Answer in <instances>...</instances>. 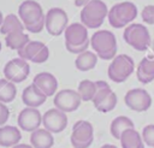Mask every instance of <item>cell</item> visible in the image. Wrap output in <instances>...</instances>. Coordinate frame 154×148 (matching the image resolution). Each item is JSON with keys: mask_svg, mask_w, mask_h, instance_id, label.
Wrapping results in <instances>:
<instances>
[{"mask_svg": "<svg viewBox=\"0 0 154 148\" xmlns=\"http://www.w3.org/2000/svg\"><path fill=\"white\" fill-rule=\"evenodd\" d=\"M91 49L102 60H112L117 55V39L109 30H97L90 37Z\"/></svg>", "mask_w": 154, "mask_h": 148, "instance_id": "1", "label": "cell"}, {"mask_svg": "<svg viewBox=\"0 0 154 148\" xmlns=\"http://www.w3.org/2000/svg\"><path fill=\"white\" fill-rule=\"evenodd\" d=\"M137 7L131 1H122L114 4L108 10V23L111 26L116 29L125 28L129 24L134 22V19L137 17Z\"/></svg>", "mask_w": 154, "mask_h": 148, "instance_id": "2", "label": "cell"}, {"mask_svg": "<svg viewBox=\"0 0 154 148\" xmlns=\"http://www.w3.org/2000/svg\"><path fill=\"white\" fill-rule=\"evenodd\" d=\"M108 14L107 5L102 0H91L82 7L81 11V23L88 29H96L105 22Z\"/></svg>", "mask_w": 154, "mask_h": 148, "instance_id": "3", "label": "cell"}, {"mask_svg": "<svg viewBox=\"0 0 154 148\" xmlns=\"http://www.w3.org/2000/svg\"><path fill=\"white\" fill-rule=\"evenodd\" d=\"M123 39L130 47L138 52H146L152 46L149 30L146 25L140 23H131L125 26Z\"/></svg>", "mask_w": 154, "mask_h": 148, "instance_id": "4", "label": "cell"}, {"mask_svg": "<svg viewBox=\"0 0 154 148\" xmlns=\"http://www.w3.org/2000/svg\"><path fill=\"white\" fill-rule=\"evenodd\" d=\"M134 70H135V63L130 55L117 54L108 65L107 75L112 82L123 83L132 75Z\"/></svg>", "mask_w": 154, "mask_h": 148, "instance_id": "5", "label": "cell"}, {"mask_svg": "<svg viewBox=\"0 0 154 148\" xmlns=\"http://www.w3.org/2000/svg\"><path fill=\"white\" fill-rule=\"evenodd\" d=\"M46 30L52 36L61 35L69 25V17L61 7H52L45 14Z\"/></svg>", "mask_w": 154, "mask_h": 148, "instance_id": "6", "label": "cell"}, {"mask_svg": "<svg viewBox=\"0 0 154 148\" xmlns=\"http://www.w3.org/2000/svg\"><path fill=\"white\" fill-rule=\"evenodd\" d=\"M70 140L73 148H89L94 140V128L91 123L88 120H77L73 124Z\"/></svg>", "mask_w": 154, "mask_h": 148, "instance_id": "7", "label": "cell"}, {"mask_svg": "<svg viewBox=\"0 0 154 148\" xmlns=\"http://www.w3.org/2000/svg\"><path fill=\"white\" fill-rule=\"evenodd\" d=\"M30 73V65L22 58H14L8 60L4 66V76L12 83H20L28 78Z\"/></svg>", "mask_w": 154, "mask_h": 148, "instance_id": "8", "label": "cell"}, {"mask_svg": "<svg viewBox=\"0 0 154 148\" xmlns=\"http://www.w3.org/2000/svg\"><path fill=\"white\" fill-rule=\"evenodd\" d=\"M124 102L135 112H146L152 106V96L146 89L134 88L128 90L124 96Z\"/></svg>", "mask_w": 154, "mask_h": 148, "instance_id": "9", "label": "cell"}, {"mask_svg": "<svg viewBox=\"0 0 154 148\" xmlns=\"http://www.w3.org/2000/svg\"><path fill=\"white\" fill-rule=\"evenodd\" d=\"M53 102H54L55 108L65 113H69V112H75L76 109H78V107L81 106L82 99L77 90L63 89L55 93Z\"/></svg>", "mask_w": 154, "mask_h": 148, "instance_id": "10", "label": "cell"}, {"mask_svg": "<svg viewBox=\"0 0 154 148\" xmlns=\"http://www.w3.org/2000/svg\"><path fill=\"white\" fill-rule=\"evenodd\" d=\"M18 17L24 24V28L37 23L45 17L42 6L35 0H24L18 7Z\"/></svg>", "mask_w": 154, "mask_h": 148, "instance_id": "11", "label": "cell"}, {"mask_svg": "<svg viewBox=\"0 0 154 148\" xmlns=\"http://www.w3.org/2000/svg\"><path fill=\"white\" fill-rule=\"evenodd\" d=\"M42 125L52 134H59L67 126L66 113L58 108H49L42 116Z\"/></svg>", "mask_w": 154, "mask_h": 148, "instance_id": "12", "label": "cell"}, {"mask_svg": "<svg viewBox=\"0 0 154 148\" xmlns=\"http://www.w3.org/2000/svg\"><path fill=\"white\" fill-rule=\"evenodd\" d=\"M19 129L26 132H32L37 130L42 124V114L37 108L34 107H25L23 108L17 119Z\"/></svg>", "mask_w": 154, "mask_h": 148, "instance_id": "13", "label": "cell"}, {"mask_svg": "<svg viewBox=\"0 0 154 148\" xmlns=\"http://www.w3.org/2000/svg\"><path fill=\"white\" fill-rule=\"evenodd\" d=\"M65 46L76 47L82 46L90 41L88 36V28L82 23H72L69 24L64 31Z\"/></svg>", "mask_w": 154, "mask_h": 148, "instance_id": "14", "label": "cell"}, {"mask_svg": "<svg viewBox=\"0 0 154 148\" xmlns=\"http://www.w3.org/2000/svg\"><path fill=\"white\" fill-rule=\"evenodd\" d=\"M32 83L48 97V96H53L57 93L58 89V81L55 78V76L51 72H40L37 75H35Z\"/></svg>", "mask_w": 154, "mask_h": 148, "instance_id": "15", "label": "cell"}, {"mask_svg": "<svg viewBox=\"0 0 154 148\" xmlns=\"http://www.w3.org/2000/svg\"><path fill=\"white\" fill-rule=\"evenodd\" d=\"M46 99H47V96L34 83L25 87L22 93V101L26 107L37 108L46 102Z\"/></svg>", "mask_w": 154, "mask_h": 148, "instance_id": "16", "label": "cell"}, {"mask_svg": "<svg viewBox=\"0 0 154 148\" xmlns=\"http://www.w3.org/2000/svg\"><path fill=\"white\" fill-rule=\"evenodd\" d=\"M136 77L143 84L154 81V54L146 55L141 59L136 69Z\"/></svg>", "mask_w": 154, "mask_h": 148, "instance_id": "17", "label": "cell"}, {"mask_svg": "<svg viewBox=\"0 0 154 148\" xmlns=\"http://www.w3.org/2000/svg\"><path fill=\"white\" fill-rule=\"evenodd\" d=\"M22 138L20 130L13 125H2L0 126V147L12 148L18 144Z\"/></svg>", "mask_w": 154, "mask_h": 148, "instance_id": "18", "label": "cell"}, {"mask_svg": "<svg viewBox=\"0 0 154 148\" xmlns=\"http://www.w3.org/2000/svg\"><path fill=\"white\" fill-rule=\"evenodd\" d=\"M30 144L34 148H52L54 144L53 134L45 128H38L30 134Z\"/></svg>", "mask_w": 154, "mask_h": 148, "instance_id": "19", "label": "cell"}, {"mask_svg": "<svg viewBox=\"0 0 154 148\" xmlns=\"http://www.w3.org/2000/svg\"><path fill=\"white\" fill-rule=\"evenodd\" d=\"M120 144L122 148H144V142L142 140V135L137 130L128 129L120 136Z\"/></svg>", "mask_w": 154, "mask_h": 148, "instance_id": "20", "label": "cell"}, {"mask_svg": "<svg viewBox=\"0 0 154 148\" xmlns=\"http://www.w3.org/2000/svg\"><path fill=\"white\" fill-rule=\"evenodd\" d=\"M97 55L95 52L91 51H85L81 54L77 55L76 60H75V66L77 70L82 71V72H87L93 70L96 64H97Z\"/></svg>", "mask_w": 154, "mask_h": 148, "instance_id": "21", "label": "cell"}, {"mask_svg": "<svg viewBox=\"0 0 154 148\" xmlns=\"http://www.w3.org/2000/svg\"><path fill=\"white\" fill-rule=\"evenodd\" d=\"M135 125H134V122L126 117V116H118L116 117L112 122H111V125H109V132L111 135L117 138V140H120V136L122 134L128 130V129H134Z\"/></svg>", "mask_w": 154, "mask_h": 148, "instance_id": "22", "label": "cell"}, {"mask_svg": "<svg viewBox=\"0 0 154 148\" xmlns=\"http://www.w3.org/2000/svg\"><path fill=\"white\" fill-rule=\"evenodd\" d=\"M29 41H30V37H29L28 34L24 32V30L13 31V32H10L5 36L6 46L8 48L16 49V51H19L20 48H23Z\"/></svg>", "mask_w": 154, "mask_h": 148, "instance_id": "23", "label": "cell"}, {"mask_svg": "<svg viewBox=\"0 0 154 148\" xmlns=\"http://www.w3.org/2000/svg\"><path fill=\"white\" fill-rule=\"evenodd\" d=\"M24 24L22 23V20L19 19L18 16L13 14V13H10L7 16H5L4 18V22L0 26V32L6 36L7 34L10 32H13V31H18V30H24Z\"/></svg>", "mask_w": 154, "mask_h": 148, "instance_id": "24", "label": "cell"}, {"mask_svg": "<svg viewBox=\"0 0 154 148\" xmlns=\"http://www.w3.org/2000/svg\"><path fill=\"white\" fill-rule=\"evenodd\" d=\"M17 95V87L6 78H0V102L8 103L14 100Z\"/></svg>", "mask_w": 154, "mask_h": 148, "instance_id": "25", "label": "cell"}, {"mask_svg": "<svg viewBox=\"0 0 154 148\" xmlns=\"http://www.w3.org/2000/svg\"><path fill=\"white\" fill-rule=\"evenodd\" d=\"M45 46L43 42L41 41H29L23 48H20L18 52L19 58L26 60V61H32V59L37 55V53L41 51V48Z\"/></svg>", "mask_w": 154, "mask_h": 148, "instance_id": "26", "label": "cell"}, {"mask_svg": "<svg viewBox=\"0 0 154 148\" xmlns=\"http://www.w3.org/2000/svg\"><path fill=\"white\" fill-rule=\"evenodd\" d=\"M77 91L82 101H93L94 95L96 93V84L90 79H83L78 83Z\"/></svg>", "mask_w": 154, "mask_h": 148, "instance_id": "27", "label": "cell"}, {"mask_svg": "<svg viewBox=\"0 0 154 148\" xmlns=\"http://www.w3.org/2000/svg\"><path fill=\"white\" fill-rule=\"evenodd\" d=\"M117 101H118L117 94L112 90V91H109L107 95H105L102 99H100L99 101L94 102V106H95V108H96L99 112H101V113H107V112H111V111L116 107Z\"/></svg>", "mask_w": 154, "mask_h": 148, "instance_id": "28", "label": "cell"}, {"mask_svg": "<svg viewBox=\"0 0 154 148\" xmlns=\"http://www.w3.org/2000/svg\"><path fill=\"white\" fill-rule=\"evenodd\" d=\"M142 140L144 144L154 148V124H148L142 130Z\"/></svg>", "mask_w": 154, "mask_h": 148, "instance_id": "29", "label": "cell"}, {"mask_svg": "<svg viewBox=\"0 0 154 148\" xmlns=\"http://www.w3.org/2000/svg\"><path fill=\"white\" fill-rule=\"evenodd\" d=\"M141 18L143 23L148 25L154 24V5H147L141 11Z\"/></svg>", "mask_w": 154, "mask_h": 148, "instance_id": "30", "label": "cell"}, {"mask_svg": "<svg viewBox=\"0 0 154 148\" xmlns=\"http://www.w3.org/2000/svg\"><path fill=\"white\" fill-rule=\"evenodd\" d=\"M48 57H49V49H48V47L45 45V46L41 48V51L37 53V55L32 59L31 63H34V64H42V63H45V61L48 59Z\"/></svg>", "mask_w": 154, "mask_h": 148, "instance_id": "31", "label": "cell"}, {"mask_svg": "<svg viewBox=\"0 0 154 148\" xmlns=\"http://www.w3.org/2000/svg\"><path fill=\"white\" fill-rule=\"evenodd\" d=\"M8 118H10V109H8V107L6 106V103L0 102V126L5 125L6 122L8 120Z\"/></svg>", "mask_w": 154, "mask_h": 148, "instance_id": "32", "label": "cell"}, {"mask_svg": "<svg viewBox=\"0 0 154 148\" xmlns=\"http://www.w3.org/2000/svg\"><path fill=\"white\" fill-rule=\"evenodd\" d=\"M43 28H46L45 25V17L42 19H40L37 23L35 24H31V25H28L25 26V29L29 31V32H34V34H37V32H41L43 30Z\"/></svg>", "mask_w": 154, "mask_h": 148, "instance_id": "33", "label": "cell"}, {"mask_svg": "<svg viewBox=\"0 0 154 148\" xmlns=\"http://www.w3.org/2000/svg\"><path fill=\"white\" fill-rule=\"evenodd\" d=\"M90 46V41L89 42H87V43H84V45H82V46H76V47H70V46H65L66 47V49L70 52V53H72V54H81V53H83V52H85V51H88V47Z\"/></svg>", "mask_w": 154, "mask_h": 148, "instance_id": "34", "label": "cell"}, {"mask_svg": "<svg viewBox=\"0 0 154 148\" xmlns=\"http://www.w3.org/2000/svg\"><path fill=\"white\" fill-rule=\"evenodd\" d=\"M91 0H75V5L78 7H83L84 5H87L88 2H90Z\"/></svg>", "mask_w": 154, "mask_h": 148, "instance_id": "35", "label": "cell"}, {"mask_svg": "<svg viewBox=\"0 0 154 148\" xmlns=\"http://www.w3.org/2000/svg\"><path fill=\"white\" fill-rule=\"evenodd\" d=\"M12 148H34L31 144H26V143H18L16 146H13Z\"/></svg>", "mask_w": 154, "mask_h": 148, "instance_id": "36", "label": "cell"}, {"mask_svg": "<svg viewBox=\"0 0 154 148\" xmlns=\"http://www.w3.org/2000/svg\"><path fill=\"white\" fill-rule=\"evenodd\" d=\"M101 148H118V147H116L114 144H103V146H101Z\"/></svg>", "mask_w": 154, "mask_h": 148, "instance_id": "37", "label": "cell"}, {"mask_svg": "<svg viewBox=\"0 0 154 148\" xmlns=\"http://www.w3.org/2000/svg\"><path fill=\"white\" fill-rule=\"evenodd\" d=\"M4 14H2V12L0 11V26H1V24H2V22H4Z\"/></svg>", "mask_w": 154, "mask_h": 148, "instance_id": "38", "label": "cell"}, {"mask_svg": "<svg viewBox=\"0 0 154 148\" xmlns=\"http://www.w3.org/2000/svg\"><path fill=\"white\" fill-rule=\"evenodd\" d=\"M152 47H153V51H154V42L152 43Z\"/></svg>", "mask_w": 154, "mask_h": 148, "instance_id": "39", "label": "cell"}, {"mask_svg": "<svg viewBox=\"0 0 154 148\" xmlns=\"http://www.w3.org/2000/svg\"><path fill=\"white\" fill-rule=\"evenodd\" d=\"M1 47H2V46H1V42H0V51H1Z\"/></svg>", "mask_w": 154, "mask_h": 148, "instance_id": "40", "label": "cell"}, {"mask_svg": "<svg viewBox=\"0 0 154 148\" xmlns=\"http://www.w3.org/2000/svg\"><path fill=\"white\" fill-rule=\"evenodd\" d=\"M73 1H75V0H73Z\"/></svg>", "mask_w": 154, "mask_h": 148, "instance_id": "41", "label": "cell"}]
</instances>
